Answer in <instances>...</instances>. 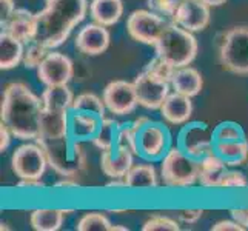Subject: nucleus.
Here are the masks:
<instances>
[{"label":"nucleus","instance_id":"f257e3e1","mask_svg":"<svg viewBox=\"0 0 248 231\" xmlns=\"http://www.w3.org/2000/svg\"><path fill=\"white\" fill-rule=\"evenodd\" d=\"M44 113L42 97L36 96L28 85L13 82L6 85L2 94L0 119L11 130L16 139L37 140L40 136V121Z\"/></svg>","mask_w":248,"mask_h":231},{"label":"nucleus","instance_id":"f03ea898","mask_svg":"<svg viewBox=\"0 0 248 231\" xmlns=\"http://www.w3.org/2000/svg\"><path fill=\"white\" fill-rule=\"evenodd\" d=\"M87 11V0H45V8L36 14L32 42L48 49L59 48L85 19Z\"/></svg>","mask_w":248,"mask_h":231},{"label":"nucleus","instance_id":"7ed1b4c3","mask_svg":"<svg viewBox=\"0 0 248 231\" xmlns=\"http://www.w3.org/2000/svg\"><path fill=\"white\" fill-rule=\"evenodd\" d=\"M36 142L45 151L48 165L62 177H76L87 165L82 142L73 139L70 134L54 139L37 138Z\"/></svg>","mask_w":248,"mask_h":231},{"label":"nucleus","instance_id":"20e7f679","mask_svg":"<svg viewBox=\"0 0 248 231\" xmlns=\"http://www.w3.org/2000/svg\"><path fill=\"white\" fill-rule=\"evenodd\" d=\"M155 49L156 56L164 59L174 68H182L190 65L196 59L199 45L191 31L170 22L155 44Z\"/></svg>","mask_w":248,"mask_h":231},{"label":"nucleus","instance_id":"39448f33","mask_svg":"<svg viewBox=\"0 0 248 231\" xmlns=\"http://www.w3.org/2000/svg\"><path fill=\"white\" fill-rule=\"evenodd\" d=\"M199 168L201 160L188 156L181 147L170 148L160 162L162 182L170 188L191 186L199 182Z\"/></svg>","mask_w":248,"mask_h":231},{"label":"nucleus","instance_id":"423d86ee","mask_svg":"<svg viewBox=\"0 0 248 231\" xmlns=\"http://www.w3.org/2000/svg\"><path fill=\"white\" fill-rule=\"evenodd\" d=\"M219 59L227 71L241 76L248 74V27H234L224 34Z\"/></svg>","mask_w":248,"mask_h":231},{"label":"nucleus","instance_id":"0eeeda50","mask_svg":"<svg viewBox=\"0 0 248 231\" xmlns=\"http://www.w3.org/2000/svg\"><path fill=\"white\" fill-rule=\"evenodd\" d=\"M167 17L151 10H136L126 20V31L136 40L145 45H153L157 42L160 34L168 27Z\"/></svg>","mask_w":248,"mask_h":231},{"label":"nucleus","instance_id":"6e6552de","mask_svg":"<svg viewBox=\"0 0 248 231\" xmlns=\"http://www.w3.org/2000/svg\"><path fill=\"white\" fill-rule=\"evenodd\" d=\"M48 159L40 145L23 143L17 147L11 157V168L19 179H42L45 174Z\"/></svg>","mask_w":248,"mask_h":231},{"label":"nucleus","instance_id":"1a4fd4ad","mask_svg":"<svg viewBox=\"0 0 248 231\" xmlns=\"http://www.w3.org/2000/svg\"><path fill=\"white\" fill-rule=\"evenodd\" d=\"M134 88L138 94L139 105L147 109H160L164 100L170 94L171 83L160 79V77L150 73L148 70H143L134 79Z\"/></svg>","mask_w":248,"mask_h":231},{"label":"nucleus","instance_id":"9d476101","mask_svg":"<svg viewBox=\"0 0 248 231\" xmlns=\"http://www.w3.org/2000/svg\"><path fill=\"white\" fill-rule=\"evenodd\" d=\"M102 99L105 102L107 109L116 116L130 114L136 109V107L139 105L134 83L126 82V80L109 82L104 90Z\"/></svg>","mask_w":248,"mask_h":231},{"label":"nucleus","instance_id":"9b49d317","mask_svg":"<svg viewBox=\"0 0 248 231\" xmlns=\"http://www.w3.org/2000/svg\"><path fill=\"white\" fill-rule=\"evenodd\" d=\"M74 76V63L68 56L49 51L45 61L37 68V77L45 87L68 85Z\"/></svg>","mask_w":248,"mask_h":231},{"label":"nucleus","instance_id":"f8f14e48","mask_svg":"<svg viewBox=\"0 0 248 231\" xmlns=\"http://www.w3.org/2000/svg\"><path fill=\"white\" fill-rule=\"evenodd\" d=\"M181 147L188 156L196 160H202L208 154L215 153V138L213 131L203 123H191L184 128V131L179 139Z\"/></svg>","mask_w":248,"mask_h":231},{"label":"nucleus","instance_id":"ddd939ff","mask_svg":"<svg viewBox=\"0 0 248 231\" xmlns=\"http://www.w3.org/2000/svg\"><path fill=\"white\" fill-rule=\"evenodd\" d=\"M170 133L165 126L150 122L139 131V156L147 160H159L170 150Z\"/></svg>","mask_w":248,"mask_h":231},{"label":"nucleus","instance_id":"4468645a","mask_svg":"<svg viewBox=\"0 0 248 231\" xmlns=\"http://www.w3.org/2000/svg\"><path fill=\"white\" fill-rule=\"evenodd\" d=\"M210 8L202 0H181L171 22L191 32L202 31L210 23Z\"/></svg>","mask_w":248,"mask_h":231},{"label":"nucleus","instance_id":"2eb2a0df","mask_svg":"<svg viewBox=\"0 0 248 231\" xmlns=\"http://www.w3.org/2000/svg\"><path fill=\"white\" fill-rule=\"evenodd\" d=\"M109 31L100 23H88L78 32L74 45L85 56H100L109 46Z\"/></svg>","mask_w":248,"mask_h":231},{"label":"nucleus","instance_id":"dca6fc26","mask_svg":"<svg viewBox=\"0 0 248 231\" xmlns=\"http://www.w3.org/2000/svg\"><path fill=\"white\" fill-rule=\"evenodd\" d=\"M134 156L130 150L116 147L113 150L102 151L100 168L109 179H124L134 165Z\"/></svg>","mask_w":248,"mask_h":231},{"label":"nucleus","instance_id":"f3484780","mask_svg":"<svg viewBox=\"0 0 248 231\" xmlns=\"http://www.w3.org/2000/svg\"><path fill=\"white\" fill-rule=\"evenodd\" d=\"M160 113L171 125H184L193 116L191 97L184 96L181 92H170L160 107Z\"/></svg>","mask_w":248,"mask_h":231},{"label":"nucleus","instance_id":"a211bd4d","mask_svg":"<svg viewBox=\"0 0 248 231\" xmlns=\"http://www.w3.org/2000/svg\"><path fill=\"white\" fill-rule=\"evenodd\" d=\"M34 28H36V14L25 10V8H16L10 19L2 23V31L17 37L23 44L32 42Z\"/></svg>","mask_w":248,"mask_h":231},{"label":"nucleus","instance_id":"6ab92c4d","mask_svg":"<svg viewBox=\"0 0 248 231\" xmlns=\"http://www.w3.org/2000/svg\"><path fill=\"white\" fill-rule=\"evenodd\" d=\"M102 119L97 114L85 113V111H71L70 113V136L79 142L93 140L96 136Z\"/></svg>","mask_w":248,"mask_h":231},{"label":"nucleus","instance_id":"aec40b11","mask_svg":"<svg viewBox=\"0 0 248 231\" xmlns=\"http://www.w3.org/2000/svg\"><path fill=\"white\" fill-rule=\"evenodd\" d=\"M66 134H70V111L44 108L39 138L54 139Z\"/></svg>","mask_w":248,"mask_h":231},{"label":"nucleus","instance_id":"412c9836","mask_svg":"<svg viewBox=\"0 0 248 231\" xmlns=\"http://www.w3.org/2000/svg\"><path fill=\"white\" fill-rule=\"evenodd\" d=\"M225 160L216 153L208 154L201 160L199 168V184L205 188H220L222 179L228 171Z\"/></svg>","mask_w":248,"mask_h":231},{"label":"nucleus","instance_id":"4be33fe9","mask_svg":"<svg viewBox=\"0 0 248 231\" xmlns=\"http://www.w3.org/2000/svg\"><path fill=\"white\" fill-rule=\"evenodd\" d=\"M171 87L176 92H181L188 97H194L202 91L203 79L196 68L186 65L182 68H176L173 79H171Z\"/></svg>","mask_w":248,"mask_h":231},{"label":"nucleus","instance_id":"5701e85b","mask_svg":"<svg viewBox=\"0 0 248 231\" xmlns=\"http://www.w3.org/2000/svg\"><path fill=\"white\" fill-rule=\"evenodd\" d=\"M90 15L96 23L113 27L122 19L124 2L122 0H93L90 3Z\"/></svg>","mask_w":248,"mask_h":231},{"label":"nucleus","instance_id":"b1692460","mask_svg":"<svg viewBox=\"0 0 248 231\" xmlns=\"http://www.w3.org/2000/svg\"><path fill=\"white\" fill-rule=\"evenodd\" d=\"M25 44L5 31L0 34V66L2 70H13L23 62Z\"/></svg>","mask_w":248,"mask_h":231},{"label":"nucleus","instance_id":"393cba45","mask_svg":"<svg viewBox=\"0 0 248 231\" xmlns=\"http://www.w3.org/2000/svg\"><path fill=\"white\" fill-rule=\"evenodd\" d=\"M124 179L126 188H131V190H153L159 185L157 171L150 164L133 165Z\"/></svg>","mask_w":248,"mask_h":231},{"label":"nucleus","instance_id":"a878e982","mask_svg":"<svg viewBox=\"0 0 248 231\" xmlns=\"http://www.w3.org/2000/svg\"><path fill=\"white\" fill-rule=\"evenodd\" d=\"M74 210L59 208H37L31 213L30 224L36 231H57L62 228L65 215H70Z\"/></svg>","mask_w":248,"mask_h":231},{"label":"nucleus","instance_id":"bb28decb","mask_svg":"<svg viewBox=\"0 0 248 231\" xmlns=\"http://www.w3.org/2000/svg\"><path fill=\"white\" fill-rule=\"evenodd\" d=\"M40 97H42V102H44V108L62 109V111H71L74 99H76L73 91L68 88V85L46 87Z\"/></svg>","mask_w":248,"mask_h":231},{"label":"nucleus","instance_id":"cd10ccee","mask_svg":"<svg viewBox=\"0 0 248 231\" xmlns=\"http://www.w3.org/2000/svg\"><path fill=\"white\" fill-rule=\"evenodd\" d=\"M215 153L225 160L230 167L242 165L248 157V142L232 140V142H215Z\"/></svg>","mask_w":248,"mask_h":231},{"label":"nucleus","instance_id":"c85d7f7f","mask_svg":"<svg viewBox=\"0 0 248 231\" xmlns=\"http://www.w3.org/2000/svg\"><path fill=\"white\" fill-rule=\"evenodd\" d=\"M117 130H119V126L113 119L104 117L96 136H94V139L91 142L94 143V147H97L100 151L113 150L116 148V142H117Z\"/></svg>","mask_w":248,"mask_h":231},{"label":"nucleus","instance_id":"c756f323","mask_svg":"<svg viewBox=\"0 0 248 231\" xmlns=\"http://www.w3.org/2000/svg\"><path fill=\"white\" fill-rule=\"evenodd\" d=\"M71 111H85V113H93L100 117H105V102L94 92H82L74 99Z\"/></svg>","mask_w":248,"mask_h":231},{"label":"nucleus","instance_id":"7c9ffc66","mask_svg":"<svg viewBox=\"0 0 248 231\" xmlns=\"http://www.w3.org/2000/svg\"><path fill=\"white\" fill-rule=\"evenodd\" d=\"M113 224L109 219L102 215V213H87L80 217L76 225V230L79 231H111Z\"/></svg>","mask_w":248,"mask_h":231},{"label":"nucleus","instance_id":"2f4dec72","mask_svg":"<svg viewBox=\"0 0 248 231\" xmlns=\"http://www.w3.org/2000/svg\"><path fill=\"white\" fill-rule=\"evenodd\" d=\"M213 138H215V142L244 140L245 139V133L237 123L224 122V123H219L215 130H213Z\"/></svg>","mask_w":248,"mask_h":231},{"label":"nucleus","instance_id":"473e14b6","mask_svg":"<svg viewBox=\"0 0 248 231\" xmlns=\"http://www.w3.org/2000/svg\"><path fill=\"white\" fill-rule=\"evenodd\" d=\"M139 131L133 125H122L117 130V142L116 147L130 150L133 154L139 156V143H138Z\"/></svg>","mask_w":248,"mask_h":231},{"label":"nucleus","instance_id":"72a5a7b5","mask_svg":"<svg viewBox=\"0 0 248 231\" xmlns=\"http://www.w3.org/2000/svg\"><path fill=\"white\" fill-rule=\"evenodd\" d=\"M49 49L44 45L37 44V42H30L28 46L25 48L23 54V63L27 68H39V65L45 61Z\"/></svg>","mask_w":248,"mask_h":231},{"label":"nucleus","instance_id":"f704fd0d","mask_svg":"<svg viewBox=\"0 0 248 231\" xmlns=\"http://www.w3.org/2000/svg\"><path fill=\"white\" fill-rule=\"evenodd\" d=\"M142 230L143 231H179L181 227H179V222L174 219L156 215L145 220Z\"/></svg>","mask_w":248,"mask_h":231},{"label":"nucleus","instance_id":"c9c22d12","mask_svg":"<svg viewBox=\"0 0 248 231\" xmlns=\"http://www.w3.org/2000/svg\"><path fill=\"white\" fill-rule=\"evenodd\" d=\"M145 70H148L155 76H157V77H160V79H164V80L171 83V79H173V74L176 71V68L171 63H168L167 61H164V59L156 56L153 61H150V63L147 66H145Z\"/></svg>","mask_w":248,"mask_h":231},{"label":"nucleus","instance_id":"e433bc0d","mask_svg":"<svg viewBox=\"0 0 248 231\" xmlns=\"http://www.w3.org/2000/svg\"><path fill=\"white\" fill-rule=\"evenodd\" d=\"M179 2H181V0H147V5L151 11H155L164 17H168L171 20Z\"/></svg>","mask_w":248,"mask_h":231},{"label":"nucleus","instance_id":"4c0bfd02","mask_svg":"<svg viewBox=\"0 0 248 231\" xmlns=\"http://www.w3.org/2000/svg\"><path fill=\"white\" fill-rule=\"evenodd\" d=\"M248 185V181L244 173L236 169H228L224 179H222L220 188H245Z\"/></svg>","mask_w":248,"mask_h":231},{"label":"nucleus","instance_id":"58836bf2","mask_svg":"<svg viewBox=\"0 0 248 231\" xmlns=\"http://www.w3.org/2000/svg\"><path fill=\"white\" fill-rule=\"evenodd\" d=\"M203 216V210L201 208H190V210H182L181 213H179V219H181V222H184V224H196L201 217Z\"/></svg>","mask_w":248,"mask_h":231},{"label":"nucleus","instance_id":"ea45409f","mask_svg":"<svg viewBox=\"0 0 248 231\" xmlns=\"http://www.w3.org/2000/svg\"><path fill=\"white\" fill-rule=\"evenodd\" d=\"M247 228L237 224L234 219L232 220H219L211 227V231H245Z\"/></svg>","mask_w":248,"mask_h":231},{"label":"nucleus","instance_id":"a19ab883","mask_svg":"<svg viewBox=\"0 0 248 231\" xmlns=\"http://www.w3.org/2000/svg\"><path fill=\"white\" fill-rule=\"evenodd\" d=\"M14 11H16L14 0H0V20H2V23L10 19Z\"/></svg>","mask_w":248,"mask_h":231},{"label":"nucleus","instance_id":"79ce46f5","mask_svg":"<svg viewBox=\"0 0 248 231\" xmlns=\"http://www.w3.org/2000/svg\"><path fill=\"white\" fill-rule=\"evenodd\" d=\"M11 138H14L11 130L5 123H0V151H6L11 143Z\"/></svg>","mask_w":248,"mask_h":231},{"label":"nucleus","instance_id":"37998d69","mask_svg":"<svg viewBox=\"0 0 248 231\" xmlns=\"http://www.w3.org/2000/svg\"><path fill=\"white\" fill-rule=\"evenodd\" d=\"M230 215H232V217L237 224L248 228V208H233L230 210Z\"/></svg>","mask_w":248,"mask_h":231},{"label":"nucleus","instance_id":"c03bdc74","mask_svg":"<svg viewBox=\"0 0 248 231\" xmlns=\"http://www.w3.org/2000/svg\"><path fill=\"white\" fill-rule=\"evenodd\" d=\"M19 188H44L45 184L40 181V179H20V182L17 184Z\"/></svg>","mask_w":248,"mask_h":231},{"label":"nucleus","instance_id":"a18cd8bd","mask_svg":"<svg viewBox=\"0 0 248 231\" xmlns=\"http://www.w3.org/2000/svg\"><path fill=\"white\" fill-rule=\"evenodd\" d=\"M79 184L74 177H63L62 181L56 182V188H78Z\"/></svg>","mask_w":248,"mask_h":231},{"label":"nucleus","instance_id":"49530a36","mask_svg":"<svg viewBox=\"0 0 248 231\" xmlns=\"http://www.w3.org/2000/svg\"><path fill=\"white\" fill-rule=\"evenodd\" d=\"M151 121H150V119L148 117H145V116H142V117H139V119H136V121L131 123L134 128H136V130H138V131H140L142 130V128L145 126V125H148Z\"/></svg>","mask_w":248,"mask_h":231},{"label":"nucleus","instance_id":"de8ad7c7","mask_svg":"<svg viewBox=\"0 0 248 231\" xmlns=\"http://www.w3.org/2000/svg\"><path fill=\"white\" fill-rule=\"evenodd\" d=\"M107 186L108 188H124V186H126L125 179H113V181L107 184Z\"/></svg>","mask_w":248,"mask_h":231},{"label":"nucleus","instance_id":"09e8293b","mask_svg":"<svg viewBox=\"0 0 248 231\" xmlns=\"http://www.w3.org/2000/svg\"><path fill=\"white\" fill-rule=\"evenodd\" d=\"M203 3H207L208 6H220L222 3H225L227 0H202Z\"/></svg>","mask_w":248,"mask_h":231},{"label":"nucleus","instance_id":"8fccbe9b","mask_svg":"<svg viewBox=\"0 0 248 231\" xmlns=\"http://www.w3.org/2000/svg\"><path fill=\"white\" fill-rule=\"evenodd\" d=\"M130 228L128 227H122V225H113L111 227V231H128Z\"/></svg>","mask_w":248,"mask_h":231},{"label":"nucleus","instance_id":"3c124183","mask_svg":"<svg viewBox=\"0 0 248 231\" xmlns=\"http://www.w3.org/2000/svg\"><path fill=\"white\" fill-rule=\"evenodd\" d=\"M108 211H109V213H126L128 210H125V208H121V210H117V208H116V210H108Z\"/></svg>","mask_w":248,"mask_h":231},{"label":"nucleus","instance_id":"603ef678","mask_svg":"<svg viewBox=\"0 0 248 231\" xmlns=\"http://www.w3.org/2000/svg\"><path fill=\"white\" fill-rule=\"evenodd\" d=\"M0 230H10V227H6V224H3V222H2V224H0Z\"/></svg>","mask_w":248,"mask_h":231}]
</instances>
